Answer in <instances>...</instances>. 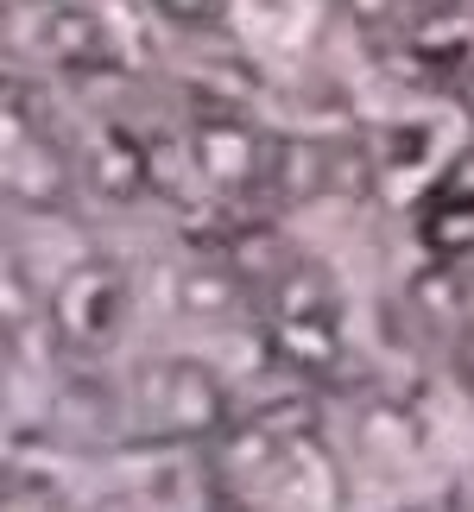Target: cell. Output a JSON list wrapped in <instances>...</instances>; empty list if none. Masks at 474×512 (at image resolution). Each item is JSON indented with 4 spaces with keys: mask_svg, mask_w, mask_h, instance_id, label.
<instances>
[{
    "mask_svg": "<svg viewBox=\"0 0 474 512\" xmlns=\"http://www.w3.org/2000/svg\"><path fill=\"white\" fill-rule=\"evenodd\" d=\"M146 411L158 437L171 443H209L215 430L234 418V392L203 354H165L146 380Z\"/></svg>",
    "mask_w": 474,
    "mask_h": 512,
    "instance_id": "6da1fadb",
    "label": "cell"
},
{
    "mask_svg": "<svg viewBox=\"0 0 474 512\" xmlns=\"http://www.w3.org/2000/svg\"><path fill=\"white\" fill-rule=\"evenodd\" d=\"M266 140L247 121L241 108H196L190 127H184V146H190V171L203 177L215 196H253L260 190V171H266Z\"/></svg>",
    "mask_w": 474,
    "mask_h": 512,
    "instance_id": "7a4b0ae2",
    "label": "cell"
},
{
    "mask_svg": "<svg viewBox=\"0 0 474 512\" xmlns=\"http://www.w3.org/2000/svg\"><path fill=\"white\" fill-rule=\"evenodd\" d=\"M121 323H127V279L102 260L64 272V285L51 291V329L70 348H102L114 342Z\"/></svg>",
    "mask_w": 474,
    "mask_h": 512,
    "instance_id": "3957f363",
    "label": "cell"
},
{
    "mask_svg": "<svg viewBox=\"0 0 474 512\" xmlns=\"http://www.w3.org/2000/svg\"><path fill=\"white\" fill-rule=\"evenodd\" d=\"M329 177H335V140H316V133H272L266 140L260 190L272 203H285V209L329 203Z\"/></svg>",
    "mask_w": 474,
    "mask_h": 512,
    "instance_id": "277c9868",
    "label": "cell"
},
{
    "mask_svg": "<svg viewBox=\"0 0 474 512\" xmlns=\"http://www.w3.org/2000/svg\"><path fill=\"white\" fill-rule=\"evenodd\" d=\"M411 241L424 247L430 266L456 272L474 260V184L462 177H443L437 190L418 196V209H411Z\"/></svg>",
    "mask_w": 474,
    "mask_h": 512,
    "instance_id": "5b68a950",
    "label": "cell"
},
{
    "mask_svg": "<svg viewBox=\"0 0 474 512\" xmlns=\"http://www.w3.org/2000/svg\"><path fill=\"white\" fill-rule=\"evenodd\" d=\"M38 45L64 70H108L114 64V32H108L102 7H89V0H57V7H45Z\"/></svg>",
    "mask_w": 474,
    "mask_h": 512,
    "instance_id": "8992f818",
    "label": "cell"
},
{
    "mask_svg": "<svg viewBox=\"0 0 474 512\" xmlns=\"http://www.w3.org/2000/svg\"><path fill=\"white\" fill-rule=\"evenodd\" d=\"M171 304H177L184 323H228V317H241V310L253 304V291L241 285V272H234L222 253H196V260L177 266Z\"/></svg>",
    "mask_w": 474,
    "mask_h": 512,
    "instance_id": "52a82bcc",
    "label": "cell"
},
{
    "mask_svg": "<svg viewBox=\"0 0 474 512\" xmlns=\"http://www.w3.org/2000/svg\"><path fill=\"white\" fill-rule=\"evenodd\" d=\"M89 184H95L102 203H133V196H146L152 190V152H146V140H133V133H121V127L95 133Z\"/></svg>",
    "mask_w": 474,
    "mask_h": 512,
    "instance_id": "ba28073f",
    "label": "cell"
},
{
    "mask_svg": "<svg viewBox=\"0 0 474 512\" xmlns=\"http://www.w3.org/2000/svg\"><path fill=\"white\" fill-rule=\"evenodd\" d=\"M266 348L285 367H335L342 361V317H285L266 323Z\"/></svg>",
    "mask_w": 474,
    "mask_h": 512,
    "instance_id": "9c48e42d",
    "label": "cell"
},
{
    "mask_svg": "<svg viewBox=\"0 0 474 512\" xmlns=\"http://www.w3.org/2000/svg\"><path fill=\"white\" fill-rule=\"evenodd\" d=\"M354 443H361V456H373V462H411L424 449L418 411H405V405H367L361 418H354Z\"/></svg>",
    "mask_w": 474,
    "mask_h": 512,
    "instance_id": "30bf717a",
    "label": "cell"
},
{
    "mask_svg": "<svg viewBox=\"0 0 474 512\" xmlns=\"http://www.w3.org/2000/svg\"><path fill=\"white\" fill-rule=\"evenodd\" d=\"M158 26H171V32H184V38H203L215 32L228 19V0H146Z\"/></svg>",
    "mask_w": 474,
    "mask_h": 512,
    "instance_id": "8fae6325",
    "label": "cell"
},
{
    "mask_svg": "<svg viewBox=\"0 0 474 512\" xmlns=\"http://www.w3.org/2000/svg\"><path fill=\"white\" fill-rule=\"evenodd\" d=\"M405 7L411 0H335V19L354 26L361 38H386V32L405 26Z\"/></svg>",
    "mask_w": 474,
    "mask_h": 512,
    "instance_id": "7c38bea8",
    "label": "cell"
},
{
    "mask_svg": "<svg viewBox=\"0 0 474 512\" xmlns=\"http://www.w3.org/2000/svg\"><path fill=\"white\" fill-rule=\"evenodd\" d=\"M456 367L474 386V298H462V317H456Z\"/></svg>",
    "mask_w": 474,
    "mask_h": 512,
    "instance_id": "4fadbf2b",
    "label": "cell"
},
{
    "mask_svg": "<svg viewBox=\"0 0 474 512\" xmlns=\"http://www.w3.org/2000/svg\"><path fill=\"white\" fill-rule=\"evenodd\" d=\"M203 512H260V506H253L247 494H234V487H215V494H209V506Z\"/></svg>",
    "mask_w": 474,
    "mask_h": 512,
    "instance_id": "5bb4252c",
    "label": "cell"
},
{
    "mask_svg": "<svg viewBox=\"0 0 474 512\" xmlns=\"http://www.w3.org/2000/svg\"><path fill=\"white\" fill-rule=\"evenodd\" d=\"M449 506H456V512H474V462H468V475L456 481V494H449Z\"/></svg>",
    "mask_w": 474,
    "mask_h": 512,
    "instance_id": "9a60e30c",
    "label": "cell"
},
{
    "mask_svg": "<svg viewBox=\"0 0 474 512\" xmlns=\"http://www.w3.org/2000/svg\"><path fill=\"white\" fill-rule=\"evenodd\" d=\"M386 512H437V506H418V500H405V506H386Z\"/></svg>",
    "mask_w": 474,
    "mask_h": 512,
    "instance_id": "2e32d148",
    "label": "cell"
}]
</instances>
